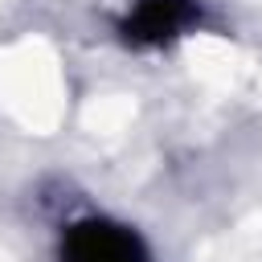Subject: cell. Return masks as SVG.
Listing matches in <instances>:
<instances>
[{
    "mask_svg": "<svg viewBox=\"0 0 262 262\" xmlns=\"http://www.w3.org/2000/svg\"><path fill=\"white\" fill-rule=\"evenodd\" d=\"M66 262H147L143 242L111 221H78L61 246Z\"/></svg>",
    "mask_w": 262,
    "mask_h": 262,
    "instance_id": "6da1fadb",
    "label": "cell"
},
{
    "mask_svg": "<svg viewBox=\"0 0 262 262\" xmlns=\"http://www.w3.org/2000/svg\"><path fill=\"white\" fill-rule=\"evenodd\" d=\"M192 20H196L192 0H139V8L127 16L123 33L135 45H164Z\"/></svg>",
    "mask_w": 262,
    "mask_h": 262,
    "instance_id": "7a4b0ae2",
    "label": "cell"
}]
</instances>
